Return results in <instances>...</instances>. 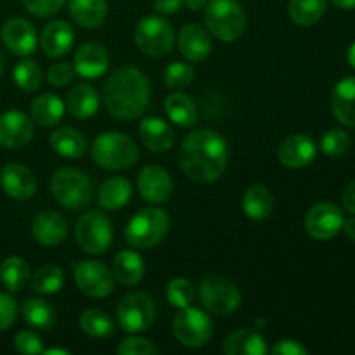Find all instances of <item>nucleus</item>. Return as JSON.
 Segmentation results:
<instances>
[{
  "label": "nucleus",
  "instance_id": "38",
  "mask_svg": "<svg viewBox=\"0 0 355 355\" xmlns=\"http://www.w3.org/2000/svg\"><path fill=\"white\" fill-rule=\"evenodd\" d=\"M64 283V274L58 266H44L35 272L31 279V288L38 295L58 293Z\"/></svg>",
  "mask_w": 355,
  "mask_h": 355
},
{
  "label": "nucleus",
  "instance_id": "15",
  "mask_svg": "<svg viewBox=\"0 0 355 355\" xmlns=\"http://www.w3.org/2000/svg\"><path fill=\"white\" fill-rule=\"evenodd\" d=\"M33 137V121L23 111H7L0 114V146L19 149Z\"/></svg>",
  "mask_w": 355,
  "mask_h": 355
},
{
  "label": "nucleus",
  "instance_id": "5",
  "mask_svg": "<svg viewBox=\"0 0 355 355\" xmlns=\"http://www.w3.org/2000/svg\"><path fill=\"white\" fill-rule=\"evenodd\" d=\"M92 158L107 170L130 168L139 158V149L128 135L121 132H104L92 144Z\"/></svg>",
  "mask_w": 355,
  "mask_h": 355
},
{
  "label": "nucleus",
  "instance_id": "24",
  "mask_svg": "<svg viewBox=\"0 0 355 355\" xmlns=\"http://www.w3.org/2000/svg\"><path fill=\"white\" fill-rule=\"evenodd\" d=\"M331 110L340 123L355 127V76H347L336 83L331 94Z\"/></svg>",
  "mask_w": 355,
  "mask_h": 355
},
{
  "label": "nucleus",
  "instance_id": "25",
  "mask_svg": "<svg viewBox=\"0 0 355 355\" xmlns=\"http://www.w3.org/2000/svg\"><path fill=\"white\" fill-rule=\"evenodd\" d=\"M225 355H266L267 342L255 329H238L224 342Z\"/></svg>",
  "mask_w": 355,
  "mask_h": 355
},
{
  "label": "nucleus",
  "instance_id": "17",
  "mask_svg": "<svg viewBox=\"0 0 355 355\" xmlns=\"http://www.w3.org/2000/svg\"><path fill=\"white\" fill-rule=\"evenodd\" d=\"M314 141L305 134H293L284 139L281 146L277 148V158L281 165L288 168H302L314 162L315 158Z\"/></svg>",
  "mask_w": 355,
  "mask_h": 355
},
{
  "label": "nucleus",
  "instance_id": "41",
  "mask_svg": "<svg viewBox=\"0 0 355 355\" xmlns=\"http://www.w3.org/2000/svg\"><path fill=\"white\" fill-rule=\"evenodd\" d=\"M350 146H352V139H350V135L345 130H340V128L328 130L321 139L322 153L331 156V158L343 156L345 153H349Z\"/></svg>",
  "mask_w": 355,
  "mask_h": 355
},
{
  "label": "nucleus",
  "instance_id": "13",
  "mask_svg": "<svg viewBox=\"0 0 355 355\" xmlns=\"http://www.w3.org/2000/svg\"><path fill=\"white\" fill-rule=\"evenodd\" d=\"M343 215L336 205L322 201L314 205L305 215V231L318 241L331 239L342 231Z\"/></svg>",
  "mask_w": 355,
  "mask_h": 355
},
{
  "label": "nucleus",
  "instance_id": "37",
  "mask_svg": "<svg viewBox=\"0 0 355 355\" xmlns=\"http://www.w3.org/2000/svg\"><path fill=\"white\" fill-rule=\"evenodd\" d=\"M80 328L94 338H104L114 331V324L110 315L101 309H87L80 315Z\"/></svg>",
  "mask_w": 355,
  "mask_h": 355
},
{
  "label": "nucleus",
  "instance_id": "26",
  "mask_svg": "<svg viewBox=\"0 0 355 355\" xmlns=\"http://www.w3.org/2000/svg\"><path fill=\"white\" fill-rule=\"evenodd\" d=\"M144 260L134 250H123L116 255L113 263V276L123 286H135L144 277Z\"/></svg>",
  "mask_w": 355,
  "mask_h": 355
},
{
  "label": "nucleus",
  "instance_id": "9",
  "mask_svg": "<svg viewBox=\"0 0 355 355\" xmlns=\"http://www.w3.org/2000/svg\"><path fill=\"white\" fill-rule=\"evenodd\" d=\"M75 238L83 252L89 255H101L113 241V225L103 211H87L76 222Z\"/></svg>",
  "mask_w": 355,
  "mask_h": 355
},
{
  "label": "nucleus",
  "instance_id": "39",
  "mask_svg": "<svg viewBox=\"0 0 355 355\" xmlns=\"http://www.w3.org/2000/svg\"><path fill=\"white\" fill-rule=\"evenodd\" d=\"M14 82L24 92H35L42 83L40 66L33 59H23L16 64L12 71Z\"/></svg>",
  "mask_w": 355,
  "mask_h": 355
},
{
  "label": "nucleus",
  "instance_id": "11",
  "mask_svg": "<svg viewBox=\"0 0 355 355\" xmlns=\"http://www.w3.org/2000/svg\"><path fill=\"white\" fill-rule=\"evenodd\" d=\"M198 295L201 304L218 315L232 314L241 304V293L236 284L222 276H210L201 281Z\"/></svg>",
  "mask_w": 355,
  "mask_h": 355
},
{
  "label": "nucleus",
  "instance_id": "19",
  "mask_svg": "<svg viewBox=\"0 0 355 355\" xmlns=\"http://www.w3.org/2000/svg\"><path fill=\"white\" fill-rule=\"evenodd\" d=\"M110 66V55L104 45L87 42L75 54V71L87 80L99 78Z\"/></svg>",
  "mask_w": 355,
  "mask_h": 355
},
{
  "label": "nucleus",
  "instance_id": "10",
  "mask_svg": "<svg viewBox=\"0 0 355 355\" xmlns=\"http://www.w3.org/2000/svg\"><path fill=\"white\" fill-rule=\"evenodd\" d=\"M173 335L177 342L182 343L184 347L189 349H198L210 342L214 326H211L210 318L203 311L194 307L180 309L179 314L173 319Z\"/></svg>",
  "mask_w": 355,
  "mask_h": 355
},
{
  "label": "nucleus",
  "instance_id": "52",
  "mask_svg": "<svg viewBox=\"0 0 355 355\" xmlns=\"http://www.w3.org/2000/svg\"><path fill=\"white\" fill-rule=\"evenodd\" d=\"M208 0H184V6L191 10H200L207 6Z\"/></svg>",
  "mask_w": 355,
  "mask_h": 355
},
{
  "label": "nucleus",
  "instance_id": "14",
  "mask_svg": "<svg viewBox=\"0 0 355 355\" xmlns=\"http://www.w3.org/2000/svg\"><path fill=\"white\" fill-rule=\"evenodd\" d=\"M137 191L149 203H165L173 193V180L162 166H146L137 177Z\"/></svg>",
  "mask_w": 355,
  "mask_h": 355
},
{
  "label": "nucleus",
  "instance_id": "55",
  "mask_svg": "<svg viewBox=\"0 0 355 355\" xmlns=\"http://www.w3.org/2000/svg\"><path fill=\"white\" fill-rule=\"evenodd\" d=\"M349 61H350V64L355 68V44L349 49Z\"/></svg>",
  "mask_w": 355,
  "mask_h": 355
},
{
  "label": "nucleus",
  "instance_id": "31",
  "mask_svg": "<svg viewBox=\"0 0 355 355\" xmlns=\"http://www.w3.org/2000/svg\"><path fill=\"white\" fill-rule=\"evenodd\" d=\"M166 116L179 127H193L198 120V107L196 103L191 99L187 94L175 90L165 99Z\"/></svg>",
  "mask_w": 355,
  "mask_h": 355
},
{
  "label": "nucleus",
  "instance_id": "33",
  "mask_svg": "<svg viewBox=\"0 0 355 355\" xmlns=\"http://www.w3.org/2000/svg\"><path fill=\"white\" fill-rule=\"evenodd\" d=\"M64 107V103L54 94H40L31 103V118L42 127H52L61 121Z\"/></svg>",
  "mask_w": 355,
  "mask_h": 355
},
{
  "label": "nucleus",
  "instance_id": "16",
  "mask_svg": "<svg viewBox=\"0 0 355 355\" xmlns=\"http://www.w3.org/2000/svg\"><path fill=\"white\" fill-rule=\"evenodd\" d=\"M2 42L12 54L30 55L37 49V31L30 21L12 17L2 26Z\"/></svg>",
  "mask_w": 355,
  "mask_h": 355
},
{
  "label": "nucleus",
  "instance_id": "54",
  "mask_svg": "<svg viewBox=\"0 0 355 355\" xmlns=\"http://www.w3.org/2000/svg\"><path fill=\"white\" fill-rule=\"evenodd\" d=\"M42 354L45 355H69V350H64V349H49V350H44Z\"/></svg>",
  "mask_w": 355,
  "mask_h": 355
},
{
  "label": "nucleus",
  "instance_id": "46",
  "mask_svg": "<svg viewBox=\"0 0 355 355\" xmlns=\"http://www.w3.org/2000/svg\"><path fill=\"white\" fill-rule=\"evenodd\" d=\"M17 315L16 302L10 295L0 291V331H6L14 324Z\"/></svg>",
  "mask_w": 355,
  "mask_h": 355
},
{
  "label": "nucleus",
  "instance_id": "8",
  "mask_svg": "<svg viewBox=\"0 0 355 355\" xmlns=\"http://www.w3.org/2000/svg\"><path fill=\"white\" fill-rule=\"evenodd\" d=\"M135 45L139 51L151 58H162L172 51L175 44L173 28L165 17L146 16L139 21L135 28Z\"/></svg>",
  "mask_w": 355,
  "mask_h": 355
},
{
  "label": "nucleus",
  "instance_id": "6",
  "mask_svg": "<svg viewBox=\"0 0 355 355\" xmlns=\"http://www.w3.org/2000/svg\"><path fill=\"white\" fill-rule=\"evenodd\" d=\"M52 196L68 210H82L92 201L94 187L89 177L80 170L64 166L52 175Z\"/></svg>",
  "mask_w": 355,
  "mask_h": 355
},
{
  "label": "nucleus",
  "instance_id": "44",
  "mask_svg": "<svg viewBox=\"0 0 355 355\" xmlns=\"http://www.w3.org/2000/svg\"><path fill=\"white\" fill-rule=\"evenodd\" d=\"M24 9L37 17H49L58 14L68 0H21Z\"/></svg>",
  "mask_w": 355,
  "mask_h": 355
},
{
  "label": "nucleus",
  "instance_id": "23",
  "mask_svg": "<svg viewBox=\"0 0 355 355\" xmlns=\"http://www.w3.org/2000/svg\"><path fill=\"white\" fill-rule=\"evenodd\" d=\"M139 132H141L142 144L149 151L155 153L168 151L173 146V141H175V134H173L172 127L158 116L144 118Z\"/></svg>",
  "mask_w": 355,
  "mask_h": 355
},
{
  "label": "nucleus",
  "instance_id": "2",
  "mask_svg": "<svg viewBox=\"0 0 355 355\" xmlns=\"http://www.w3.org/2000/svg\"><path fill=\"white\" fill-rule=\"evenodd\" d=\"M104 106L118 120L141 116L149 103V83L137 68H121L104 85Z\"/></svg>",
  "mask_w": 355,
  "mask_h": 355
},
{
  "label": "nucleus",
  "instance_id": "50",
  "mask_svg": "<svg viewBox=\"0 0 355 355\" xmlns=\"http://www.w3.org/2000/svg\"><path fill=\"white\" fill-rule=\"evenodd\" d=\"M342 203H343V208H345L349 214L355 215V180L354 182H350L349 186H347V189L343 191Z\"/></svg>",
  "mask_w": 355,
  "mask_h": 355
},
{
  "label": "nucleus",
  "instance_id": "7",
  "mask_svg": "<svg viewBox=\"0 0 355 355\" xmlns=\"http://www.w3.org/2000/svg\"><path fill=\"white\" fill-rule=\"evenodd\" d=\"M116 321L127 333L148 331L156 321L155 300L142 291L125 295L116 305Z\"/></svg>",
  "mask_w": 355,
  "mask_h": 355
},
{
  "label": "nucleus",
  "instance_id": "20",
  "mask_svg": "<svg viewBox=\"0 0 355 355\" xmlns=\"http://www.w3.org/2000/svg\"><path fill=\"white\" fill-rule=\"evenodd\" d=\"M33 238L44 246H58L64 241L68 234V222L61 214L52 210H45L35 217L31 224Z\"/></svg>",
  "mask_w": 355,
  "mask_h": 355
},
{
  "label": "nucleus",
  "instance_id": "32",
  "mask_svg": "<svg viewBox=\"0 0 355 355\" xmlns=\"http://www.w3.org/2000/svg\"><path fill=\"white\" fill-rule=\"evenodd\" d=\"M132 198V184L123 177H111L104 180L99 189V205L106 210H118L125 207Z\"/></svg>",
  "mask_w": 355,
  "mask_h": 355
},
{
  "label": "nucleus",
  "instance_id": "47",
  "mask_svg": "<svg viewBox=\"0 0 355 355\" xmlns=\"http://www.w3.org/2000/svg\"><path fill=\"white\" fill-rule=\"evenodd\" d=\"M75 69L68 62H58L52 64L47 71V82L54 87H64L73 80Z\"/></svg>",
  "mask_w": 355,
  "mask_h": 355
},
{
  "label": "nucleus",
  "instance_id": "27",
  "mask_svg": "<svg viewBox=\"0 0 355 355\" xmlns=\"http://www.w3.org/2000/svg\"><path fill=\"white\" fill-rule=\"evenodd\" d=\"M66 107L78 120H89L99 110V97L96 89L87 83L75 85L66 97Z\"/></svg>",
  "mask_w": 355,
  "mask_h": 355
},
{
  "label": "nucleus",
  "instance_id": "35",
  "mask_svg": "<svg viewBox=\"0 0 355 355\" xmlns=\"http://www.w3.org/2000/svg\"><path fill=\"white\" fill-rule=\"evenodd\" d=\"M30 279V267L21 257H9L0 266V281L12 293L23 290Z\"/></svg>",
  "mask_w": 355,
  "mask_h": 355
},
{
  "label": "nucleus",
  "instance_id": "4",
  "mask_svg": "<svg viewBox=\"0 0 355 355\" xmlns=\"http://www.w3.org/2000/svg\"><path fill=\"white\" fill-rule=\"evenodd\" d=\"M170 229V217L162 208H144L130 218L125 229L128 245L139 250L155 248L165 239Z\"/></svg>",
  "mask_w": 355,
  "mask_h": 355
},
{
  "label": "nucleus",
  "instance_id": "45",
  "mask_svg": "<svg viewBox=\"0 0 355 355\" xmlns=\"http://www.w3.org/2000/svg\"><path fill=\"white\" fill-rule=\"evenodd\" d=\"M14 345L19 354L24 355H35L44 352V347H42V338L37 333L30 331V329H23L16 335L14 338Z\"/></svg>",
  "mask_w": 355,
  "mask_h": 355
},
{
  "label": "nucleus",
  "instance_id": "49",
  "mask_svg": "<svg viewBox=\"0 0 355 355\" xmlns=\"http://www.w3.org/2000/svg\"><path fill=\"white\" fill-rule=\"evenodd\" d=\"M184 6V0H153V7L159 14H173Z\"/></svg>",
  "mask_w": 355,
  "mask_h": 355
},
{
  "label": "nucleus",
  "instance_id": "12",
  "mask_svg": "<svg viewBox=\"0 0 355 355\" xmlns=\"http://www.w3.org/2000/svg\"><path fill=\"white\" fill-rule=\"evenodd\" d=\"M75 284L82 293L89 297L104 298L113 291L114 276L104 263L97 260H85L76 266Z\"/></svg>",
  "mask_w": 355,
  "mask_h": 355
},
{
  "label": "nucleus",
  "instance_id": "51",
  "mask_svg": "<svg viewBox=\"0 0 355 355\" xmlns=\"http://www.w3.org/2000/svg\"><path fill=\"white\" fill-rule=\"evenodd\" d=\"M342 229H343V232H345V234H347V238L354 239V241H355V217L354 218H349V220H347V222H343Z\"/></svg>",
  "mask_w": 355,
  "mask_h": 355
},
{
  "label": "nucleus",
  "instance_id": "1",
  "mask_svg": "<svg viewBox=\"0 0 355 355\" xmlns=\"http://www.w3.org/2000/svg\"><path fill=\"white\" fill-rule=\"evenodd\" d=\"M229 148L222 135L214 130H196L187 135L179 149L182 172L198 184H210L224 173Z\"/></svg>",
  "mask_w": 355,
  "mask_h": 355
},
{
  "label": "nucleus",
  "instance_id": "29",
  "mask_svg": "<svg viewBox=\"0 0 355 355\" xmlns=\"http://www.w3.org/2000/svg\"><path fill=\"white\" fill-rule=\"evenodd\" d=\"M274 210V198L263 184H253L243 194V211L252 220H266Z\"/></svg>",
  "mask_w": 355,
  "mask_h": 355
},
{
  "label": "nucleus",
  "instance_id": "43",
  "mask_svg": "<svg viewBox=\"0 0 355 355\" xmlns=\"http://www.w3.org/2000/svg\"><path fill=\"white\" fill-rule=\"evenodd\" d=\"M116 352L120 355H156L159 352L158 347L146 338L130 336L118 345Z\"/></svg>",
  "mask_w": 355,
  "mask_h": 355
},
{
  "label": "nucleus",
  "instance_id": "22",
  "mask_svg": "<svg viewBox=\"0 0 355 355\" xmlns=\"http://www.w3.org/2000/svg\"><path fill=\"white\" fill-rule=\"evenodd\" d=\"M75 42V31L66 21H52L44 28L40 37L42 51L47 58H62Z\"/></svg>",
  "mask_w": 355,
  "mask_h": 355
},
{
  "label": "nucleus",
  "instance_id": "48",
  "mask_svg": "<svg viewBox=\"0 0 355 355\" xmlns=\"http://www.w3.org/2000/svg\"><path fill=\"white\" fill-rule=\"evenodd\" d=\"M272 354L276 355H307V349L297 340H281L272 347Z\"/></svg>",
  "mask_w": 355,
  "mask_h": 355
},
{
  "label": "nucleus",
  "instance_id": "30",
  "mask_svg": "<svg viewBox=\"0 0 355 355\" xmlns=\"http://www.w3.org/2000/svg\"><path fill=\"white\" fill-rule=\"evenodd\" d=\"M52 149L64 158H80L87 151V139L73 127H61L49 137Z\"/></svg>",
  "mask_w": 355,
  "mask_h": 355
},
{
  "label": "nucleus",
  "instance_id": "36",
  "mask_svg": "<svg viewBox=\"0 0 355 355\" xmlns=\"http://www.w3.org/2000/svg\"><path fill=\"white\" fill-rule=\"evenodd\" d=\"M23 319L28 326L37 329H49L54 322V309L42 298H28L21 309Z\"/></svg>",
  "mask_w": 355,
  "mask_h": 355
},
{
  "label": "nucleus",
  "instance_id": "56",
  "mask_svg": "<svg viewBox=\"0 0 355 355\" xmlns=\"http://www.w3.org/2000/svg\"><path fill=\"white\" fill-rule=\"evenodd\" d=\"M2 73H3V58L2 54H0V76H2Z\"/></svg>",
  "mask_w": 355,
  "mask_h": 355
},
{
  "label": "nucleus",
  "instance_id": "3",
  "mask_svg": "<svg viewBox=\"0 0 355 355\" xmlns=\"http://www.w3.org/2000/svg\"><path fill=\"white\" fill-rule=\"evenodd\" d=\"M208 33L222 42H236L246 30V14L236 0H208L205 6Z\"/></svg>",
  "mask_w": 355,
  "mask_h": 355
},
{
  "label": "nucleus",
  "instance_id": "21",
  "mask_svg": "<svg viewBox=\"0 0 355 355\" xmlns=\"http://www.w3.org/2000/svg\"><path fill=\"white\" fill-rule=\"evenodd\" d=\"M179 51L189 62H201L210 55L211 38L201 24H186L179 31Z\"/></svg>",
  "mask_w": 355,
  "mask_h": 355
},
{
  "label": "nucleus",
  "instance_id": "28",
  "mask_svg": "<svg viewBox=\"0 0 355 355\" xmlns=\"http://www.w3.org/2000/svg\"><path fill=\"white\" fill-rule=\"evenodd\" d=\"M69 14L82 28H97L107 16L106 0H69Z\"/></svg>",
  "mask_w": 355,
  "mask_h": 355
},
{
  "label": "nucleus",
  "instance_id": "53",
  "mask_svg": "<svg viewBox=\"0 0 355 355\" xmlns=\"http://www.w3.org/2000/svg\"><path fill=\"white\" fill-rule=\"evenodd\" d=\"M331 2L335 3L336 7H340V9H345V10L355 9V0H331Z\"/></svg>",
  "mask_w": 355,
  "mask_h": 355
},
{
  "label": "nucleus",
  "instance_id": "18",
  "mask_svg": "<svg viewBox=\"0 0 355 355\" xmlns=\"http://www.w3.org/2000/svg\"><path fill=\"white\" fill-rule=\"evenodd\" d=\"M0 184L2 189L6 191L7 196L12 200L24 201L31 198L37 189V179L30 168L17 163H9L0 172Z\"/></svg>",
  "mask_w": 355,
  "mask_h": 355
},
{
  "label": "nucleus",
  "instance_id": "42",
  "mask_svg": "<svg viewBox=\"0 0 355 355\" xmlns=\"http://www.w3.org/2000/svg\"><path fill=\"white\" fill-rule=\"evenodd\" d=\"M193 284L189 283L184 277H177L172 279L166 286V300L170 302V305L177 309H186L193 304Z\"/></svg>",
  "mask_w": 355,
  "mask_h": 355
},
{
  "label": "nucleus",
  "instance_id": "34",
  "mask_svg": "<svg viewBox=\"0 0 355 355\" xmlns=\"http://www.w3.org/2000/svg\"><path fill=\"white\" fill-rule=\"evenodd\" d=\"M326 12V0H290L288 14L298 26H312Z\"/></svg>",
  "mask_w": 355,
  "mask_h": 355
},
{
  "label": "nucleus",
  "instance_id": "40",
  "mask_svg": "<svg viewBox=\"0 0 355 355\" xmlns=\"http://www.w3.org/2000/svg\"><path fill=\"white\" fill-rule=\"evenodd\" d=\"M163 80L170 90H182L194 82V68L187 62H172L165 69Z\"/></svg>",
  "mask_w": 355,
  "mask_h": 355
}]
</instances>
